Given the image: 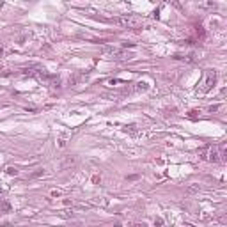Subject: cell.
Instances as JSON below:
<instances>
[{
  "label": "cell",
  "instance_id": "1",
  "mask_svg": "<svg viewBox=\"0 0 227 227\" xmlns=\"http://www.w3.org/2000/svg\"><path fill=\"white\" fill-rule=\"evenodd\" d=\"M113 21H115L117 25L124 27V29H140V27L144 25V20L138 18V16H135V14H124V16L115 18Z\"/></svg>",
  "mask_w": 227,
  "mask_h": 227
},
{
  "label": "cell",
  "instance_id": "2",
  "mask_svg": "<svg viewBox=\"0 0 227 227\" xmlns=\"http://www.w3.org/2000/svg\"><path fill=\"white\" fill-rule=\"evenodd\" d=\"M103 53H105V55H110L112 59H119V61L133 59V53L124 52V50H121V48H115V46H103Z\"/></svg>",
  "mask_w": 227,
  "mask_h": 227
},
{
  "label": "cell",
  "instance_id": "3",
  "mask_svg": "<svg viewBox=\"0 0 227 227\" xmlns=\"http://www.w3.org/2000/svg\"><path fill=\"white\" fill-rule=\"evenodd\" d=\"M217 82V71L215 69H208L206 75H204V82H202V93H209L213 89V85Z\"/></svg>",
  "mask_w": 227,
  "mask_h": 227
},
{
  "label": "cell",
  "instance_id": "4",
  "mask_svg": "<svg viewBox=\"0 0 227 227\" xmlns=\"http://www.w3.org/2000/svg\"><path fill=\"white\" fill-rule=\"evenodd\" d=\"M208 162H213V163H217L220 162V149H218L217 145H213V147H208V156H204Z\"/></svg>",
  "mask_w": 227,
  "mask_h": 227
},
{
  "label": "cell",
  "instance_id": "5",
  "mask_svg": "<svg viewBox=\"0 0 227 227\" xmlns=\"http://www.w3.org/2000/svg\"><path fill=\"white\" fill-rule=\"evenodd\" d=\"M195 4L202 9H217V4L213 0H195Z\"/></svg>",
  "mask_w": 227,
  "mask_h": 227
},
{
  "label": "cell",
  "instance_id": "6",
  "mask_svg": "<svg viewBox=\"0 0 227 227\" xmlns=\"http://www.w3.org/2000/svg\"><path fill=\"white\" fill-rule=\"evenodd\" d=\"M147 89H149V85H147L145 82H138V83H137V87H135L137 93H140V91H147Z\"/></svg>",
  "mask_w": 227,
  "mask_h": 227
},
{
  "label": "cell",
  "instance_id": "7",
  "mask_svg": "<svg viewBox=\"0 0 227 227\" xmlns=\"http://www.w3.org/2000/svg\"><path fill=\"white\" fill-rule=\"evenodd\" d=\"M7 174H11V176H16V174H18V170H16L14 167H7Z\"/></svg>",
  "mask_w": 227,
  "mask_h": 227
},
{
  "label": "cell",
  "instance_id": "8",
  "mask_svg": "<svg viewBox=\"0 0 227 227\" xmlns=\"http://www.w3.org/2000/svg\"><path fill=\"white\" fill-rule=\"evenodd\" d=\"M52 195H53V197H59V195H61V192H59V190H53Z\"/></svg>",
  "mask_w": 227,
  "mask_h": 227
},
{
  "label": "cell",
  "instance_id": "9",
  "mask_svg": "<svg viewBox=\"0 0 227 227\" xmlns=\"http://www.w3.org/2000/svg\"><path fill=\"white\" fill-rule=\"evenodd\" d=\"M2 53H4V50H2V46H0V57H2Z\"/></svg>",
  "mask_w": 227,
  "mask_h": 227
}]
</instances>
